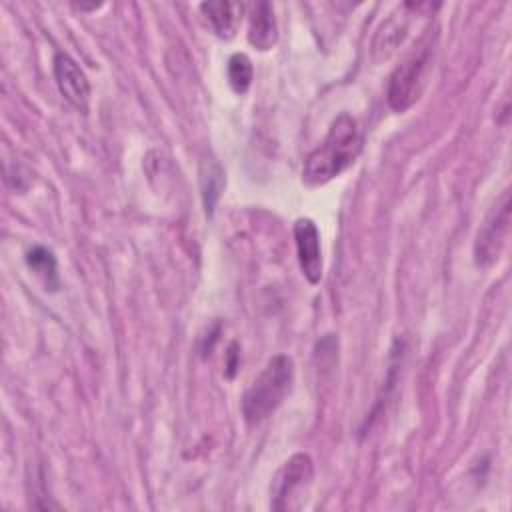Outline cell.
<instances>
[{"label":"cell","instance_id":"13","mask_svg":"<svg viewBox=\"0 0 512 512\" xmlns=\"http://www.w3.org/2000/svg\"><path fill=\"white\" fill-rule=\"evenodd\" d=\"M26 262L28 266L38 272L46 284L54 290L58 286V280H56V258L50 250H46L44 246H34L28 254H26Z\"/></svg>","mask_w":512,"mask_h":512},{"label":"cell","instance_id":"1","mask_svg":"<svg viewBox=\"0 0 512 512\" xmlns=\"http://www.w3.org/2000/svg\"><path fill=\"white\" fill-rule=\"evenodd\" d=\"M360 148L362 136L356 120L348 112L338 114L332 120L326 138L308 154L302 168V180L308 186L326 184L356 160Z\"/></svg>","mask_w":512,"mask_h":512},{"label":"cell","instance_id":"7","mask_svg":"<svg viewBox=\"0 0 512 512\" xmlns=\"http://www.w3.org/2000/svg\"><path fill=\"white\" fill-rule=\"evenodd\" d=\"M294 242L302 274L310 284H318L322 278L320 232L310 218H298L294 222Z\"/></svg>","mask_w":512,"mask_h":512},{"label":"cell","instance_id":"8","mask_svg":"<svg viewBox=\"0 0 512 512\" xmlns=\"http://www.w3.org/2000/svg\"><path fill=\"white\" fill-rule=\"evenodd\" d=\"M410 10H412V4H402L380 24L372 42L374 62L388 60L396 52V48L402 44L410 28V16H412Z\"/></svg>","mask_w":512,"mask_h":512},{"label":"cell","instance_id":"5","mask_svg":"<svg viewBox=\"0 0 512 512\" xmlns=\"http://www.w3.org/2000/svg\"><path fill=\"white\" fill-rule=\"evenodd\" d=\"M314 476V464L308 454L290 456L274 474L270 484V508L286 510L290 508V500L298 490L310 484Z\"/></svg>","mask_w":512,"mask_h":512},{"label":"cell","instance_id":"10","mask_svg":"<svg viewBox=\"0 0 512 512\" xmlns=\"http://www.w3.org/2000/svg\"><path fill=\"white\" fill-rule=\"evenodd\" d=\"M200 10L208 18V22L212 24L214 32L220 38H232L240 24L244 4H240V2H204V4H200Z\"/></svg>","mask_w":512,"mask_h":512},{"label":"cell","instance_id":"12","mask_svg":"<svg viewBox=\"0 0 512 512\" xmlns=\"http://www.w3.org/2000/svg\"><path fill=\"white\" fill-rule=\"evenodd\" d=\"M252 62L246 54L236 52L228 60V82L236 94H244L252 84Z\"/></svg>","mask_w":512,"mask_h":512},{"label":"cell","instance_id":"6","mask_svg":"<svg viewBox=\"0 0 512 512\" xmlns=\"http://www.w3.org/2000/svg\"><path fill=\"white\" fill-rule=\"evenodd\" d=\"M54 78L60 94L80 112L88 110L90 84L80 66L64 52L54 56Z\"/></svg>","mask_w":512,"mask_h":512},{"label":"cell","instance_id":"11","mask_svg":"<svg viewBox=\"0 0 512 512\" xmlns=\"http://www.w3.org/2000/svg\"><path fill=\"white\" fill-rule=\"evenodd\" d=\"M200 182H202V196H204V208L206 214H212L214 204L220 196V190L224 186V172L216 162H204L202 172H200Z\"/></svg>","mask_w":512,"mask_h":512},{"label":"cell","instance_id":"3","mask_svg":"<svg viewBox=\"0 0 512 512\" xmlns=\"http://www.w3.org/2000/svg\"><path fill=\"white\" fill-rule=\"evenodd\" d=\"M428 62H430V48H424L422 52L412 54L408 60H404L400 66L394 68L386 88V100L394 112H406L410 106L418 102L424 90Z\"/></svg>","mask_w":512,"mask_h":512},{"label":"cell","instance_id":"4","mask_svg":"<svg viewBox=\"0 0 512 512\" xmlns=\"http://www.w3.org/2000/svg\"><path fill=\"white\" fill-rule=\"evenodd\" d=\"M510 230V190H504L494 206L482 220L476 242H474V262L480 268H490L502 254L506 236Z\"/></svg>","mask_w":512,"mask_h":512},{"label":"cell","instance_id":"2","mask_svg":"<svg viewBox=\"0 0 512 512\" xmlns=\"http://www.w3.org/2000/svg\"><path fill=\"white\" fill-rule=\"evenodd\" d=\"M294 362L286 354L272 356L242 396V416L248 424L266 420L290 394Z\"/></svg>","mask_w":512,"mask_h":512},{"label":"cell","instance_id":"9","mask_svg":"<svg viewBox=\"0 0 512 512\" xmlns=\"http://www.w3.org/2000/svg\"><path fill=\"white\" fill-rule=\"evenodd\" d=\"M278 40V24L274 18V10L268 2H256L250 6V22H248V42L266 52Z\"/></svg>","mask_w":512,"mask_h":512}]
</instances>
